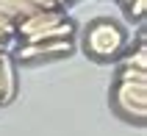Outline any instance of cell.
I'll return each instance as SVG.
<instances>
[{
	"instance_id": "5b68a950",
	"label": "cell",
	"mask_w": 147,
	"mask_h": 136,
	"mask_svg": "<svg viewBox=\"0 0 147 136\" xmlns=\"http://www.w3.org/2000/svg\"><path fill=\"white\" fill-rule=\"evenodd\" d=\"M17 95V67L8 53H0V106L11 103Z\"/></svg>"
},
{
	"instance_id": "6da1fadb",
	"label": "cell",
	"mask_w": 147,
	"mask_h": 136,
	"mask_svg": "<svg viewBox=\"0 0 147 136\" xmlns=\"http://www.w3.org/2000/svg\"><path fill=\"white\" fill-rule=\"evenodd\" d=\"M14 39H17V47L36 45V42H53V39H75V22L67 17L64 8L36 11L14 25Z\"/></svg>"
},
{
	"instance_id": "8992f818",
	"label": "cell",
	"mask_w": 147,
	"mask_h": 136,
	"mask_svg": "<svg viewBox=\"0 0 147 136\" xmlns=\"http://www.w3.org/2000/svg\"><path fill=\"white\" fill-rule=\"evenodd\" d=\"M119 67H133V70H144L147 72V42H144V33H139L136 47H131L119 58Z\"/></svg>"
},
{
	"instance_id": "277c9868",
	"label": "cell",
	"mask_w": 147,
	"mask_h": 136,
	"mask_svg": "<svg viewBox=\"0 0 147 136\" xmlns=\"http://www.w3.org/2000/svg\"><path fill=\"white\" fill-rule=\"evenodd\" d=\"M75 39H53V42H36V45H20L11 53L17 61H39V58H56L64 53H72Z\"/></svg>"
},
{
	"instance_id": "ba28073f",
	"label": "cell",
	"mask_w": 147,
	"mask_h": 136,
	"mask_svg": "<svg viewBox=\"0 0 147 136\" xmlns=\"http://www.w3.org/2000/svg\"><path fill=\"white\" fill-rule=\"evenodd\" d=\"M125 6V11H128V17L131 20H136V22H142L144 20V11H147V0H119Z\"/></svg>"
},
{
	"instance_id": "3957f363",
	"label": "cell",
	"mask_w": 147,
	"mask_h": 136,
	"mask_svg": "<svg viewBox=\"0 0 147 136\" xmlns=\"http://www.w3.org/2000/svg\"><path fill=\"white\" fill-rule=\"evenodd\" d=\"M147 83H122V81H114L111 86V106L114 111L125 120L136 122V125H144V111H147Z\"/></svg>"
},
{
	"instance_id": "7a4b0ae2",
	"label": "cell",
	"mask_w": 147,
	"mask_h": 136,
	"mask_svg": "<svg viewBox=\"0 0 147 136\" xmlns=\"http://www.w3.org/2000/svg\"><path fill=\"white\" fill-rule=\"evenodd\" d=\"M125 42H128V36H125L122 25L114 20H106V17L92 20L83 28V50H86V56L97 58V61L117 58L125 50Z\"/></svg>"
},
{
	"instance_id": "52a82bcc",
	"label": "cell",
	"mask_w": 147,
	"mask_h": 136,
	"mask_svg": "<svg viewBox=\"0 0 147 136\" xmlns=\"http://www.w3.org/2000/svg\"><path fill=\"white\" fill-rule=\"evenodd\" d=\"M117 81H122V83H147V72L133 70V67H117Z\"/></svg>"
}]
</instances>
